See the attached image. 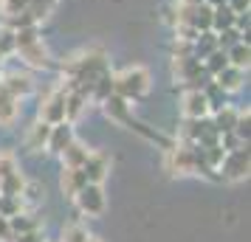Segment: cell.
<instances>
[{"label":"cell","mask_w":251,"mask_h":242,"mask_svg":"<svg viewBox=\"0 0 251 242\" xmlns=\"http://www.w3.org/2000/svg\"><path fill=\"white\" fill-rule=\"evenodd\" d=\"M40 121H46V124L65 121V88H57L46 96V102L40 104Z\"/></svg>","instance_id":"cell-5"},{"label":"cell","mask_w":251,"mask_h":242,"mask_svg":"<svg viewBox=\"0 0 251 242\" xmlns=\"http://www.w3.org/2000/svg\"><path fill=\"white\" fill-rule=\"evenodd\" d=\"M203 0H178V6H201Z\"/></svg>","instance_id":"cell-26"},{"label":"cell","mask_w":251,"mask_h":242,"mask_svg":"<svg viewBox=\"0 0 251 242\" xmlns=\"http://www.w3.org/2000/svg\"><path fill=\"white\" fill-rule=\"evenodd\" d=\"M251 115H249V107L246 110H237V124H234V135H237L243 144H249V132H251Z\"/></svg>","instance_id":"cell-19"},{"label":"cell","mask_w":251,"mask_h":242,"mask_svg":"<svg viewBox=\"0 0 251 242\" xmlns=\"http://www.w3.org/2000/svg\"><path fill=\"white\" fill-rule=\"evenodd\" d=\"M147 90H150V70L141 68V65L125 68L119 76H113V93L122 96V99H127V102L141 99Z\"/></svg>","instance_id":"cell-2"},{"label":"cell","mask_w":251,"mask_h":242,"mask_svg":"<svg viewBox=\"0 0 251 242\" xmlns=\"http://www.w3.org/2000/svg\"><path fill=\"white\" fill-rule=\"evenodd\" d=\"M215 130L223 135V132H234V124H237V110L234 107H228V104H223L220 110H215Z\"/></svg>","instance_id":"cell-15"},{"label":"cell","mask_w":251,"mask_h":242,"mask_svg":"<svg viewBox=\"0 0 251 242\" xmlns=\"http://www.w3.org/2000/svg\"><path fill=\"white\" fill-rule=\"evenodd\" d=\"M88 242H99V240H93V237H88Z\"/></svg>","instance_id":"cell-28"},{"label":"cell","mask_w":251,"mask_h":242,"mask_svg":"<svg viewBox=\"0 0 251 242\" xmlns=\"http://www.w3.org/2000/svg\"><path fill=\"white\" fill-rule=\"evenodd\" d=\"M76 200V206H79L82 214H88V217H99L104 211V192H102V183H85L74 195Z\"/></svg>","instance_id":"cell-3"},{"label":"cell","mask_w":251,"mask_h":242,"mask_svg":"<svg viewBox=\"0 0 251 242\" xmlns=\"http://www.w3.org/2000/svg\"><path fill=\"white\" fill-rule=\"evenodd\" d=\"M107 172H110V161L104 158L102 152H91L88 161L82 163V175H85L88 183H102L107 177Z\"/></svg>","instance_id":"cell-7"},{"label":"cell","mask_w":251,"mask_h":242,"mask_svg":"<svg viewBox=\"0 0 251 242\" xmlns=\"http://www.w3.org/2000/svg\"><path fill=\"white\" fill-rule=\"evenodd\" d=\"M201 62H203V73H209V76L220 73V70H223V68L228 65L226 51H223V48H215V51H212V54H206V57L201 59Z\"/></svg>","instance_id":"cell-18"},{"label":"cell","mask_w":251,"mask_h":242,"mask_svg":"<svg viewBox=\"0 0 251 242\" xmlns=\"http://www.w3.org/2000/svg\"><path fill=\"white\" fill-rule=\"evenodd\" d=\"M249 57H251L249 40H240V43H234L231 48H226V59H228V65H234V68L249 70Z\"/></svg>","instance_id":"cell-14"},{"label":"cell","mask_w":251,"mask_h":242,"mask_svg":"<svg viewBox=\"0 0 251 242\" xmlns=\"http://www.w3.org/2000/svg\"><path fill=\"white\" fill-rule=\"evenodd\" d=\"M71 141H74V127H71V121H59V124H51L46 150H51V152H57V155H59Z\"/></svg>","instance_id":"cell-10"},{"label":"cell","mask_w":251,"mask_h":242,"mask_svg":"<svg viewBox=\"0 0 251 242\" xmlns=\"http://www.w3.org/2000/svg\"><path fill=\"white\" fill-rule=\"evenodd\" d=\"M212 82H215L223 93H234V90H240V88H243V82H246V70L234 68V65H226L220 73H215V76H212Z\"/></svg>","instance_id":"cell-9"},{"label":"cell","mask_w":251,"mask_h":242,"mask_svg":"<svg viewBox=\"0 0 251 242\" xmlns=\"http://www.w3.org/2000/svg\"><path fill=\"white\" fill-rule=\"evenodd\" d=\"M25 192V177L20 175V169L6 177H0V195H12V197H23Z\"/></svg>","instance_id":"cell-16"},{"label":"cell","mask_w":251,"mask_h":242,"mask_svg":"<svg viewBox=\"0 0 251 242\" xmlns=\"http://www.w3.org/2000/svg\"><path fill=\"white\" fill-rule=\"evenodd\" d=\"M20 197H12V195H0V217H14V214H20Z\"/></svg>","instance_id":"cell-20"},{"label":"cell","mask_w":251,"mask_h":242,"mask_svg":"<svg viewBox=\"0 0 251 242\" xmlns=\"http://www.w3.org/2000/svg\"><path fill=\"white\" fill-rule=\"evenodd\" d=\"M48 132H51V124L37 121L34 127L28 130V135H25V147L31 152H40L43 147H48Z\"/></svg>","instance_id":"cell-13"},{"label":"cell","mask_w":251,"mask_h":242,"mask_svg":"<svg viewBox=\"0 0 251 242\" xmlns=\"http://www.w3.org/2000/svg\"><path fill=\"white\" fill-rule=\"evenodd\" d=\"M17 242H43V237L37 234V228L34 231H25V234H20L17 237Z\"/></svg>","instance_id":"cell-25"},{"label":"cell","mask_w":251,"mask_h":242,"mask_svg":"<svg viewBox=\"0 0 251 242\" xmlns=\"http://www.w3.org/2000/svg\"><path fill=\"white\" fill-rule=\"evenodd\" d=\"M14 51L20 54L28 68H48L51 65V54H48L46 43H43V37L37 34L34 25H20V28H14Z\"/></svg>","instance_id":"cell-1"},{"label":"cell","mask_w":251,"mask_h":242,"mask_svg":"<svg viewBox=\"0 0 251 242\" xmlns=\"http://www.w3.org/2000/svg\"><path fill=\"white\" fill-rule=\"evenodd\" d=\"M226 6L234 14H249V0H226Z\"/></svg>","instance_id":"cell-23"},{"label":"cell","mask_w":251,"mask_h":242,"mask_svg":"<svg viewBox=\"0 0 251 242\" xmlns=\"http://www.w3.org/2000/svg\"><path fill=\"white\" fill-rule=\"evenodd\" d=\"M85 183H88V180H85L82 169H71V166H62V177H59V186H62V195H65V197H74Z\"/></svg>","instance_id":"cell-12"},{"label":"cell","mask_w":251,"mask_h":242,"mask_svg":"<svg viewBox=\"0 0 251 242\" xmlns=\"http://www.w3.org/2000/svg\"><path fill=\"white\" fill-rule=\"evenodd\" d=\"M181 110L186 118H192V121H198V118H206V115L212 113V107H209V99H206L203 88H192V90L183 93V104Z\"/></svg>","instance_id":"cell-6"},{"label":"cell","mask_w":251,"mask_h":242,"mask_svg":"<svg viewBox=\"0 0 251 242\" xmlns=\"http://www.w3.org/2000/svg\"><path fill=\"white\" fill-rule=\"evenodd\" d=\"M206 6H212V9H215V6H226V0H203Z\"/></svg>","instance_id":"cell-27"},{"label":"cell","mask_w":251,"mask_h":242,"mask_svg":"<svg viewBox=\"0 0 251 242\" xmlns=\"http://www.w3.org/2000/svg\"><path fill=\"white\" fill-rule=\"evenodd\" d=\"M12 172H17V158L12 152H0V177H6Z\"/></svg>","instance_id":"cell-22"},{"label":"cell","mask_w":251,"mask_h":242,"mask_svg":"<svg viewBox=\"0 0 251 242\" xmlns=\"http://www.w3.org/2000/svg\"><path fill=\"white\" fill-rule=\"evenodd\" d=\"M88 155H91V150L85 147V144H79V141L74 138L65 147V150L59 152V158H62V166H71V169H82V163L88 161Z\"/></svg>","instance_id":"cell-11"},{"label":"cell","mask_w":251,"mask_h":242,"mask_svg":"<svg viewBox=\"0 0 251 242\" xmlns=\"http://www.w3.org/2000/svg\"><path fill=\"white\" fill-rule=\"evenodd\" d=\"M0 85L12 93L14 99H23V96H28V93H31V88H34V79H31L28 73H20V70H9V73L0 79Z\"/></svg>","instance_id":"cell-8"},{"label":"cell","mask_w":251,"mask_h":242,"mask_svg":"<svg viewBox=\"0 0 251 242\" xmlns=\"http://www.w3.org/2000/svg\"><path fill=\"white\" fill-rule=\"evenodd\" d=\"M217 169H220L223 177H228V180H243V177L249 175V147L243 144L237 150H228Z\"/></svg>","instance_id":"cell-4"},{"label":"cell","mask_w":251,"mask_h":242,"mask_svg":"<svg viewBox=\"0 0 251 242\" xmlns=\"http://www.w3.org/2000/svg\"><path fill=\"white\" fill-rule=\"evenodd\" d=\"M62 242H88V231L82 225H68L62 231Z\"/></svg>","instance_id":"cell-21"},{"label":"cell","mask_w":251,"mask_h":242,"mask_svg":"<svg viewBox=\"0 0 251 242\" xmlns=\"http://www.w3.org/2000/svg\"><path fill=\"white\" fill-rule=\"evenodd\" d=\"M234 17L237 14L231 12L228 6H215L212 9V31H223V28H234Z\"/></svg>","instance_id":"cell-17"},{"label":"cell","mask_w":251,"mask_h":242,"mask_svg":"<svg viewBox=\"0 0 251 242\" xmlns=\"http://www.w3.org/2000/svg\"><path fill=\"white\" fill-rule=\"evenodd\" d=\"M9 240H14L12 225H9V217H0V242H9Z\"/></svg>","instance_id":"cell-24"}]
</instances>
